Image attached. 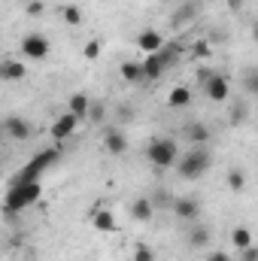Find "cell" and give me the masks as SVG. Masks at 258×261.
<instances>
[{
  "instance_id": "6da1fadb",
  "label": "cell",
  "mask_w": 258,
  "mask_h": 261,
  "mask_svg": "<svg viewBox=\"0 0 258 261\" xmlns=\"http://www.w3.org/2000/svg\"><path fill=\"white\" fill-rule=\"evenodd\" d=\"M43 197V186L40 182H12L9 192H6V200H3V213L6 216H15L34 203H40Z\"/></svg>"
},
{
  "instance_id": "7a4b0ae2",
  "label": "cell",
  "mask_w": 258,
  "mask_h": 261,
  "mask_svg": "<svg viewBox=\"0 0 258 261\" xmlns=\"http://www.w3.org/2000/svg\"><path fill=\"white\" fill-rule=\"evenodd\" d=\"M179 146H176V140L173 137H155V140H149V146H146V161L155 167V170H170V167H176V161H179Z\"/></svg>"
},
{
  "instance_id": "3957f363",
  "label": "cell",
  "mask_w": 258,
  "mask_h": 261,
  "mask_svg": "<svg viewBox=\"0 0 258 261\" xmlns=\"http://www.w3.org/2000/svg\"><path fill=\"white\" fill-rule=\"evenodd\" d=\"M210 164H213V152H210L207 146H192L189 152L179 155L176 170H179L183 179H200V176L210 170Z\"/></svg>"
},
{
  "instance_id": "277c9868",
  "label": "cell",
  "mask_w": 258,
  "mask_h": 261,
  "mask_svg": "<svg viewBox=\"0 0 258 261\" xmlns=\"http://www.w3.org/2000/svg\"><path fill=\"white\" fill-rule=\"evenodd\" d=\"M58 155H61V149H43V152H37V155L24 164V170H18L15 182H40L43 170L52 167V164L58 161Z\"/></svg>"
},
{
  "instance_id": "5b68a950",
  "label": "cell",
  "mask_w": 258,
  "mask_h": 261,
  "mask_svg": "<svg viewBox=\"0 0 258 261\" xmlns=\"http://www.w3.org/2000/svg\"><path fill=\"white\" fill-rule=\"evenodd\" d=\"M18 49H21V58H28V61H46L52 52V43L43 34H24Z\"/></svg>"
},
{
  "instance_id": "8992f818",
  "label": "cell",
  "mask_w": 258,
  "mask_h": 261,
  "mask_svg": "<svg viewBox=\"0 0 258 261\" xmlns=\"http://www.w3.org/2000/svg\"><path fill=\"white\" fill-rule=\"evenodd\" d=\"M203 94H207V100H213V103H225V100L231 97V79H228L225 73H216V76L203 85Z\"/></svg>"
},
{
  "instance_id": "52a82bcc",
  "label": "cell",
  "mask_w": 258,
  "mask_h": 261,
  "mask_svg": "<svg viewBox=\"0 0 258 261\" xmlns=\"http://www.w3.org/2000/svg\"><path fill=\"white\" fill-rule=\"evenodd\" d=\"M79 122L82 119H76L70 110L67 113H61L55 122H52V128H49V134H52V140H58V143H64V140H70L73 134H76V128H79Z\"/></svg>"
},
{
  "instance_id": "ba28073f",
  "label": "cell",
  "mask_w": 258,
  "mask_h": 261,
  "mask_svg": "<svg viewBox=\"0 0 258 261\" xmlns=\"http://www.w3.org/2000/svg\"><path fill=\"white\" fill-rule=\"evenodd\" d=\"M3 134H6L9 140L24 143V140L34 134V128H31V122H28V119H21V116H6V119H3Z\"/></svg>"
},
{
  "instance_id": "9c48e42d",
  "label": "cell",
  "mask_w": 258,
  "mask_h": 261,
  "mask_svg": "<svg viewBox=\"0 0 258 261\" xmlns=\"http://www.w3.org/2000/svg\"><path fill=\"white\" fill-rule=\"evenodd\" d=\"M137 49H140V52H146V55L161 52V49H164V34H161V31H155V28L140 31V34H137Z\"/></svg>"
},
{
  "instance_id": "30bf717a",
  "label": "cell",
  "mask_w": 258,
  "mask_h": 261,
  "mask_svg": "<svg viewBox=\"0 0 258 261\" xmlns=\"http://www.w3.org/2000/svg\"><path fill=\"white\" fill-rule=\"evenodd\" d=\"M104 149H107L110 155H125V152H128V137H125V130L107 125V128H104Z\"/></svg>"
},
{
  "instance_id": "8fae6325",
  "label": "cell",
  "mask_w": 258,
  "mask_h": 261,
  "mask_svg": "<svg viewBox=\"0 0 258 261\" xmlns=\"http://www.w3.org/2000/svg\"><path fill=\"white\" fill-rule=\"evenodd\" d=\"M173 213H176V219H183V222H200V200L197 197H176L173 200Z\"/></svg>"
},
{
  "instance_id": "7c38bea8",
  "label": "cell",
  "mask_w": 258,
  "mask_h": 261,
  "mask_svg": "<svg viewBox=\"0 0 258 261\" xmlns=\"http://www.w3.org/2000/svg\"><path fill=\"white\" fill-rule=\"evenodd\" d=\"M183 137L189 140V146H207L213 140V130L207 128L203 122H186L183 125Z\"/></svg>"
},
{
  "instance_id": "4fadbf2b",
  "label": "cell",
  "mask_w": 258,
  "mask_h": 261,
  "mask_svg": "<svg viewBox=\"0 0 258 261\" xmlns=\"http://www.w3.org/2000/svg\"><path fill=\"white\" fill-rule=\"evenodd\" d=\"M91 225H94L100 234H113V231H119V222H116V216H113L107 206H94V210H91Z\"/></svg>"
},
{
  "instance_id": "5bb4252c",
  "label": "cell",
  "mask_w": 258,
  "mask_h": 261,
  "mask_svg": "<svg viewBox=\"0 0 258 261\" xmlns=\"http://www.w3.org/2000/svg\"><path fill=\"white\" fill-rule=\"evenodd\" d=\"M128 213L134 222H152V216H155V203H152V197H134L128 203Z\"/></svg>"
},
{
  "instance_id": "9a60e30c",
  "label": "cell",
  "mask_w": 258,
  "mask_h": 261,
  "mask_svg": "<svg viewBox=\"0 0 258 261\" xmlns=\"http://www.w3.org/2000/svg\"><path fill=\"white\" fill-rule=\"evenodd\" d=\"M24 61H18V58H3L0 61V79L3 82H21L24 79Z\"/></svg>"
},
{
  "instance_id": "2e32d148",
  "label": "cell",
  "mask_w": 258,
  "mask_h": 261,
  "mask_svg": "<svg viewBox=\"0 0 258 261\" xmlns=\"http://www.w3.org/2000/svg\"><path fill=\"white\" fill-rule=\"evenodd\" d=\"M210 243H213V231L203 222H192V228H189V246L192 249H207Z\"/></svg>"
},
{
  "instance_id": "e0dca14e",
  "label": "cell",
  "mask_w": 258,
  "mask_h": 261,
  "mask_svg": "<svg viewBox=\"0 0 258 261\" xmlns=\"http://www.w3.org/2000/svg\"><path fill=\"white\" fill-rule=\"evenodd\" d=\"M91 103H94V100H91L85 91H73V94H70V100H67V107H70V113H73L76 119H88Z\"/></svg>"
},
{
  "instance_id": "ac0fdd59",
  "label": "cell",
  "mask_w": 258,
  "mask_h": 261,
  "mask_svg": "<svg viewBox=\"0 0 258 261\" xmlns=\"http://www.w3.org/2000/svg\"><path fill=\"white\" fill-rule=\"evenodd\" d=\"M189 103H192V88H189V85L170 88V94H167V107H170V110H186Z\"/></svg>"
},
{
  "instance_id": "d6986e66",
  "label": "cell",
  "mask_w": 258,
  "mask_h": 261,
  "mask_svg": "<svg viewBox=\"0 0 258 261\" xmlns=\"http://www.w3.org/2000/svg\"><path fill=\"white\" fill-rule=\"evenodd\" d=\"M119 76H122V82H128V85L146 82V79H143V61H125V64L119 67Z\"/></svg>"
},
{
  "instance_id": "ffe728a7",
  "label": "cell",
  "mask_w": 258,
  "mask_h": 261,
  "mask_svg": "<svg viewBox=\"0 0 258 261\" xmlns=\"http://www.w3.org/2000/svg\"><path fill=\"white\" fill-rule=\"evenodd\" d=\"M231 246H234L237 252L249 249V246H252V231H249L246 225H237V228H231Z\"/></svg>"
},
{
  "instance_id": "44dd1931",
  "label": "cell",
  "mask_w": 258,
  "mask_h": 261,
  "mask_svg": "<svg viewBox=\"0 0 258 261\" xmlns=\"http://www.w3.org/2000/svg\"><path fill=\"white\" fill-rule=\"evenodd\" d=\"M225 182H228V189H231V192H237V195H240V192L246 189V170L231 167V170H228V176H225Z\"/></svg>"
},
{
  "instance_id": "7402d4cb",
  "label": "cell",
  "mask_w": 258,
  "mask_h": 261,
  "mask_svg": "<svg viewBox=\"0 0 258 261\" xmlns=\"http://www.w3.org/2000/svg\"><path fill=\"white\" fill-rule=\"evenodd\" d=\"M61 18H64V24H70V28H79L82 24V9L76 3H67V6H61Z\"/></svg>"
},
{
  "instance_id": "603a6c76",
  "label": "cell",
  "mask_w": 258,
  "mask_h": 261,
  "mask_svg": "<svg viewBox=\"0 0 258 261\" xmlns=\"http://www.w3.org/2000/svg\"><path fill=\"white\" fill-rule=\"evenodd\" d=\"M173 200H176V197L167 195L164 189H158V192L152 195V203H155V210H173Z\"/></svg>"
},
{
  "instance_id": "cb8c5ba5",
  "label": "cell",
  "mask_w": 258,
  "mask_h": 261,
  "mask_svg": "<svg viewBox=\"0 0 258 261\" xmlns=\"http://www.w3.org/2000/svg\"><path fill=\"white\" fill-rule=\"evenodd\" d=\"M243 91H249V94L258 97V67H252V70L243 73Z\"/></svg>"
},
{
  "instance_id": "d4e9b609",
  "label": "cell",
  "mask_w": 258,
  "mask_h": 261,
  "mask_svg": "<svg viewBox=\"0 0 258 261\" xmlns=\"http://www.w3.org/2000/svg\"><path fill=\"white\" fill-rule=\"evenodd\" d=\"M100 52H104L100 40H88V43H85V49H82V58H85V61H97V58H100Z\"/></svg>"
},
{
  "instance_id": "484cf974",
  "label": "cell",
  "mask_w": 258,
  "mask_h": 261,
  "mask_svg": "<svg viewBox=\"0 0 258 261\" xmlns=\"http://www.w3.org/2000/svg\"><path fill=\"white\" fill-rule=\"evenodd\" d=\"M104 119H107V107H104L100 100H94L91 110H88V122H91V125H104Z\"/></svg>"
},
{
  "instance_id": "4316f807",
  "label": "cell",
  "mask_w": 258,
  "mask_h": 261,
  "mask_svg": "<svg viewBox=\"0 0 258 261\" xmlns=\"http://www.w3.org/2000/svg\"><path fill=\"white\" fill-rule=\"evenodd\" d=\"M246 116H249V110H246V103L240 100V103L231 107V119H228V122H231V125H240V122H246Z\"/></svg>"
},
{
  "instance_id": "83f0119b",
  "label": "cell",
  "mask_w": 258,
  "mask_h": 261,
  "mask_svg": "<svg viewBox=\"0 0 258 261\" xmlns=\"http://www.w3.org/2000/svg\"><path fill=\"white\" fill-rule=\"evenodd\" d=\"M134 261H155V249L146 246V243H137L134 246Z\"/></svg>"
},
{
  "instance_id": "f1b7e54d",
  "label": "cell",
  "mask_w": 258,
  "mask_h": 261,
  "mask_svg": "<svg viewBox=\"0 0 258 261\" xmlns=\"http://www.w3.org/2000/svg\"><path fill=\"white\" fill-rule=\"evenodd\" d=\"M24 12H28L31 18H40V15L46 12V3H43V0H28V3H24Z\"/></svg>"
},
{
  "instance_id": "f546056e",
  "label": "cell",
  "mask_w": 258,
  "mask_h": 261,
  "mask_svg": "<svg viewBox=\"0 0 258 261\" xmlns=\"http://www.w3.org/2000/svg\"><path fill=\"white\" fill-rule=\"evenodd\" d=\"M192 15H197V3H186V6H183V12H179V15H176L173 21H176V24H186V21H189Z\"/></svg>"
},
{
  "instance_id": "4dcf8cb0",
  "label": "cell",
  "mask_w": 258,
  "mask_h": 261,
  "mask_svg": "<svg viewBox=\"0 0 258 261\" xmlns=\"http://www.w3.org/2000/svg\"><path fill=\"white\" fill-rule=\"evenodd\" d=\"M213 76H216V70H210V67H197V73H194V82H197V85L203 88V85H207V82H210Z\"/></svg>"
},
{
  "instance_id": "1f68e13d",
  "label": "cell",
  "mask_w": 258,
  "mask_h": 261,
  "mask_svg": "<svg viewBox=\"0 0 258 261\" xmlns=\"http://www.w3.org/2000/svg\"><path fill=\"white\" fill-rule=\"evenodd\" d=\"M192 55L194 58H210V43H207V40H194Z\"/></svg>"
},
{
  "instance_id": "d6a6232c",
  "label": "cell",
  "mask_w": 258,
  "mask_h": 261,
  "mask_svg": "<svg viewBox=\"0 0 258 261\" xmlns=\"http://www.w3.org/2000/svg\"><path fill=\"white\" fill-rule=\"evenodd\" d=\"M240 261H258V246H255V243H252L249 249H243V252H240Z\"/></svg>"
},
{
  "instance_id": "836d02e7",
  "label": "cell",
  "mask_w": 258,
  "mask_h": 261,
  "mask_svg": "<svg viewBox=\"0 0 258 261\" xmlns=\"http://www.w3.org/2000/svg\"><path fill=\"white\" fill-rule=\"evenodd\" d=\"M207 261H234V258H231L228 252H210V255H207Z\"/></svg>"
},
{
  "instance_id": "e575fe53",
  "label": "cell",
  "mask_w": 258,
  "mask_h": 261,
  "mask_svg": "<svg viewBox=\"0 0 258 261\" xmlns=\"http://www.w3.org/2000/svg\"><path fill=\"white\" fill-rule=\"evenodd\" d=\"M225 3H228V9H231V12H240L246 0H225Z\"/></svg>"
},
{
  "instance_id": "d590c367",
  "label": "cell",
  "mask_w": 258,
  "mask_h": 261,
  "mask_svg": "<svg viewBox=\"0 0 258 261\" xmlns=\"http://www.w3.org/2000/svg\"><path fill=\"white\" fill-rule=\"evenodd\" d=\"M249 34H252V40L258 43V21H252V31H249Z\"/></svg>"
},
{
  "instance_id": "8d00e7d4",
  "label": "cell",
  "mask_w": 258,
  "mask_h": 261,
  "mask_svg": "<svg viewBox=\"0 0 258 261\" xmlns=\"http://www.w3.org/2000/svg\"><path fill=\"white\" fill-rule=\"evenodd\" d=\"M161 3H176V0H161Z\"/></svg>"
},
{
  "instance_id": "74e56055",
  "label": "cell",
  "mask_w": 258,
  "mask_h": 261,
  "mask_svg": "<svg viewBox=\"0 0 258 261\" xmlns=\"http://www.w3.org/2000/svg\"><path fill=\"white\" fill-rule=\"evenodd\" d=\"M255 116H258V107H255Z\"/></svg>"
}]
</instances>
